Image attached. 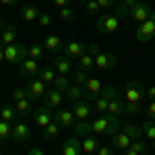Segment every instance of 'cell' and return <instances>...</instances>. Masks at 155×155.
Here are the masks:
<instances>
[{
  "mask_svg": "<svg viewBox=\"0 0 155 155\" xmlns=\"http://www.w3.org/2000/svg\"><path fill=\"white\" fill-rule=\"evenodd\" d=\"M107 104H110V99H106L104 95H97V99L93 101V112L99 114V116L107 114Z\"/></svg>",
  "mask_w": 155,
  "mask_h": 155,
  "instance_id": "31",
  "label": "cell"
},
{
  "mask_svg": "<svg viewBox=\"0 0 155 155\" xmlns=\"http://www.w3.org/2000/svg\"><path fill=\"white\" fill-rule=\"evenodd\" d=\"M151 143H153V147H155V141H151Z\"/></svg>",
  "mask_w": 155,
  "mask_h": 155,
  "instance_id": "60",
  "label": "cell"
},
{
  "mask_svg": "<svg viewBox=\"0 0 155 155\" xmlns=\"http://www.w3.org/2000/svg\"><path fill=\"white\" fill-rule=\"evenodd\" d=\"M0 62H4V48L0 46Z\"/></svg>",
  "mask_w": 155,
  "mask_h": 155,
  "instance_id": "56",
  "label": "cell"
},
{
  "mask_svg": "<svg viewBox=\"0 0 155 155\" xmlns=\"http://www.w3.org/2000/svg\"><path fill=\"white\" fill-rule=\"evenodd\" d=\"M27 155H46V153H44L41 149H37V147H31V149L27 151Z\"/></svg>",
  "mask_w": 155,
  "mask_h": 155,
  "instance_id": "51",
  "label": "cell"
},
{
  "mask_svg": "<svg viewBox=\"0 0 155 155\" xmlns=\"http://www.w3.org/2000/svg\"><path fill=\"white\" fill-rule=\"evenodd\" d=\"M120 29V19L114 12H106L97 17V31L99 33H116Z\"/></svg>",
  "mask_w": 155,
  "mask_h": 155,
  "instance_id": "4",
  "label": "cell"
},
{
  "mask_svg": "<svg viewBox=\"0 0 155 155\" xmlns=\"http://www.w3.org/2000/svg\"><path fill=\"white\" fill-rule=\"evenodd\" d=\"M29 137H31V130H29V126H27L25 122H19V124L12 126V139H15L17 143H23Z\"/></svg>",
  "mask_w": 155,
  "mask_h": 155,
  "instance_id": "21",
  "label": "cell"
},
{
  "mask_svg": "<svg viewBox=\"0 0 155 155\" xmlns=\"http://www.w3.org/2000/svg\"><path fill=\"white\" fill-rule=\"evenodd\" d=\"M141 155H147V153H141Z\"/></svg>",
  "mask_w": 155,
  "mask_h": 155,
  "instance_id": "61",
  "label": "cell"
},
{
  "mask_svg": "<svg viewBox=\"0 0 155 155\" xmlns=\"http://www.w3.org/2000/svg\"><path fill=\"white\" fill-rule=\"evenodd\" d=\"M54 122L58 124L60 128H71L74 124V114L72 110H56L54 112Z\"/></svg>",
  "mask_w": 155,
  "mask_h": 155,
  "instance_id": "12",
  "label": "cell"
},
{
  "mask_svg": "<svg viewBox=\"0 0 155 155\" xmlns=\"http://www.w3.org/2000/svg\"><path fill=\"white\" fill-rule=\"evenodd\" d=\"M93 112L91 104L87 99H81L77 104H72V114H74V120H89V114Z\"/></svg>",
  "mask_w": 155,
  "mask_h": 155,
  "instance_id": "13",
  "label": "cell"
},
{
  "mask_svg": "<svg viewBox=\"0 0 155 155\" xmlns=\"http://www.w3.org/2000/svg\"><path fill=\"white\" fill-rule=\"evenodd\" d=\"M83 153V145L77 137H71L66 139L64 145H62V155H81Z\"/></svg>",
  "mask_w": 155,
  "mask_h": 155,
  "instance_id": "18",
  "label": "cell"
},
{
  "mask_svg": "<svg viewBox=\"0 0 155 155\" xmlns=\"http://www.w3.org/2000/svg\"><path fill=\"white\" fill-rule=\"evenodd\" d=\"M95 66L99 71H110L116 66V56L114 54H107V52H99L95 56Z\"/></svg>",
  "mask_w": 155,
  "mask_h": 155,
  "instance_id": "15",
  "label": "cell"
},
{
  "mask_svg": "<svg viewBox=\"0 0 155 155\" xmlns=\"http://www.w3.org/2000/svg\"><path fill=\"white\" fill-rule=\"evenodd\" d=\"M58 132H60V126L56 124V122H52V124H48V126L44 128V137L50 141V139H56V137H58Z\"/></svg>",
  "mask_w": 155,
  "mask_h": 155,
  "instance_id": "37",
  "label": "cell"
},
{
  "mask_svg": "<svg viewBox=\"0 0 155 155\" xmlns=\"http://www.w3.org/2000/svg\"><path fill=\"white\" fill-rule=\"evenodd\" d=\"M147 116H149V120H155V101L149 104V107H147Z\"/></svg>",
  "mask_w": 155,
  "mask_h": 155,
  "instance_id": "49",
  "label": "cell"
},
{
  "mask_svg": "<svg viewBox=\"0 0 155 155\" xmlns=\"http://www.w3.org/2000/svg\"><path fill=\"white\" fill-rule=\"evenodd\" d=\"M120 130L126 132L132 141H139V139L143 137V128H141V126H134V124H130V122H122V124H120Z\"/></svg>",
  "mask_w": 155,
  "mask_h": 155,
  "instance_id": "22",
  "label": "cell"
},
{
  "mask_svg": "<svg viewBox=\"0 0 155 155\" xmlns=\"http://www.w3.org/2000/svg\"><path fill=\"white\" fill-rule=\"evenodd\" d=\"M91 130L95 134H116L120 132V120L118 116L114 114H104V116H97L93 122H91Z\"/></svg>",
  "mask_w": 155,
  "mask_h": 155,
  "instance_id": "1",
  "label": "cell"
},
{
  "mask_svg": "<svg viewBox=\"0 0 155 155\" xmlns=\"http://www.w3.org/2000/svg\"><path fill=\"white\" fill-rule=\"evenodd\" d=\"M149 15H151V6L147 4V2H137L134 6L130 8V15H128V19H132L134 23H145L147 19H149Z\"/></svg>",
  "mask_w": 155,
  "mask_h": 155,
  "instance_id": "8",
  "label": "cell"
},
{
  "mask_svg": "<svg viewBox=\"0 0 155 155\" xmlns=\"http://www.w3.org/2000/svg\"><path fill=\"white\" fill-rule=\"evenodd\" d=\"M39 79L44 81V83H54V79H56V68L52 66V64H46V66H41L39 68Z\"/></svg>",
  "mask_w": 155,
  "mask_h": 155,
  "instance_id": "28",
  "label": "cell"
},
{
  "mask_svg": "<svg viewBox=\"0 0 155 155\" xmlns=\"http://www.w3.org/2000/svg\"><path fill=\"white\" fill-rule=\"evenodd\" d=\"M87 79H89L87 71H77V72H72V83H74V85H81V87H83V85L87 83Z\"/></svg>",
  "mask_w": 155,
  "mask_h": 155,
  "instance_id": "39",
  "label": "cell"
},
{
  "mask_svg": "<svg viewBox=\"0 0 155 155\" xmlns=\"http://www.w3.org/2000/svg\"><path fill=\"white\" fill-rule=\"evenodd\" d=\"M72 128H74V134L77 137H89L91 134V122H87V120H77L74 124H72Z\"/></svg>",
  "mask_w": 155,
  "mask_h": 155,
  "instance_id": "25",
  "label": "cell"
},
{
  "mask_svg": "<svg viewBox=\"0 0 155 155\" xmlns=\"http://www.w3.org/2000/svg\"><path fill=\"white\" fill-rule=\"evenodd\" d=\"M27 99H31V101H37L39 97L46 95V83L41 81V79H29V83H27Z\"/></svg>",
  "mask_w": 155,
  "mask_h": 155,
  "instance_id": "7",
  "label": "cell"
},
{
  "mask_svg": "<svg viewBox=\"0 0 155 155\" xmlns=\"http://www.w3.org/2000/svg\"><path fill=\"white\" fill-rule=\"evenodd\" d=\"M99 95H104L106 99H110V101H112L114 97L118 95V91H116L114 87H106V89H101V91H99Z\"/></svg>",
  "mask_w": 155,
  "mask_h": 155,
  "instance_id": "44",
  "label": "cell"
},
{
  "mask_svg": "<svg viewBox=\"0 0 155 155\" xmlns=\"http://www.w3.org/2000/svg\"><path fill=\"white\" fill-rule=\"evenodd\" d=\"M97 4H99V8L101 11H106V8H110L112 4H114V0H95Z\"/></svg>",
  "mask_w": 155,
  "mask_h": 155,
  "instance_id": "48",
  "label": "cell"
},
{
  "mask_svg": "<svg viewBox=\"0 0 155 155\" xmlns=\"http://www.w3.org/2000/svg\"><path fill=\"white\" fill-rule=\"evenodd\" d=\"M147 97H149L151 101H155V87H149V89H147Z\"/></svg>",
  "mask_w": 155,
  "mask_h": 155,
  "instance_id": "53",
  "label": "cell"
},
{
  "mask_svg": "<svg viewBox=\"0 0 155 155\" xmlns=\"http://www.w3.org/2000/svg\"><path fill=\"white\" fill-rule=\"evenodd\" d=\"M52 2H54L58 8H64V6H68V2H71V0H52Z\"/></svg>",
  "mask_w": 155,
  "mask_h": 155,
  "instance_id": "50",
  "label": "cell"
},
{
  "mask_svg": "<svg viewBox=\"0 0 155 155\" xmlns=\"http://www.w3.org/2000/svg\"><path fill=\"white\" fill-rule=\"evenodd\" d=\"M85 11L89 12V15H91V17H97V15H99V12H101V8H99V4H97L95 0H89V2H87V4H85Z\"/></svg>",
  "mask_w": 155,
  "mask_h": 155,
  "instance_id": "41",
  "label": "cell"
},
{
  "mask_svg": "<svg viewBox=\"0 0 155 155\" xmlns=\"http://www.w3.org/2000/svg\"><path fill=\"white\" fill-rule=\"evenodd\" d=\"M19 74H21L23 79H35L37 74H39V66H37V60H33V58L23 60V62L19 64Z\"/></svg>",
  "mask_w": 155,
  "mask_h": 155,
  "instance_id": "10",
  "label": "cell"
},
{
  "mask_svg": "<svg viewBox=\"0 0 155 155\" xmlns=\"http://www.w3.org/2000/svg\"><path fill=\"white\" fill-rule=\"evenodd\" d=\"M39 25H41V27H50V25H52V15L41 12V15H39Z\"/></svg>",
  "mask_w": 155,
  "mask_h": 155,
  "instance_id": "46",
  "label": "cell"
},
{
  "mask_svg": "<svg viewBox=\"0 0 155 155\" xmlns=\"http://www.w3.org/2000/svg\"><path fill=\"white\" fill-rule=\"evenodd\" d=\"M60 155H62V153H60Z\"/></svg>",
  "mask_w": 155,
  "mask_h": 155,
  "instance_id": "62",
  "label": "cell"
},
{
  "mask_svg": "<svg viewBox=\"0 0 155 155\" xmlns=\"http://www.w3.org/2000/svg\"><path fill=\"white\" fill-rule=\"evenodd\" d=\"M44 52H46L44 46H39V44H31V46H29V58L39 60L41 56H44Z\"/></svg>",
  "mask_w": 155,
  "mask_h": 155,
  "instance_id": "36",
  "label": "cell"
},
{
  "mask_svg": "<svg viewBox=\"0 0 155 155\" xmlns=\"http://www.w3.org/2000/svg\"><path fill=\"white\" fill-rule=\"evenodd\" d=\"M85 155H95V153H85Z\"/></svg>",
  "mask_w": 155,
  "mask_h": 155,
  "instance_id": "59",
  "label": "cell"
},
{
  "mask_svg": "<svg viewBox=\"0 0 155 155\" xmlns=\"http://www.w3.org/2000/svg\"><path fill=\"white\" fill-rule=\"evenodd\" d=\"M104 87H101V79L99 77H89L87 79V83L83 85V91H85V99L89 101V104H93L99 95V91H101Z\"/></svg>",
  "mask_w": 155,
  "mask_h": 155,
  "instance_id": "6",
  "label": "cell"
},
{
  "mask_svg": "<svg viewBox=\"0 0 155 155\" xmlns=\"http://www.w3.org/2000/svg\"><path fill=\"white\" fill-rule=\"evenodd\" d=\"M87 48L89 46L85 41H68V44H64V54L68 58H79V56H83L87 52Z\"/></svg>",
  "mask_w": 155,
  "mask_h": 155,
  "instance_id": "14",
  "label": "cell"
},
{
  "mask_svg": "<svg viewBox=\"0 0 155 155\" xmlns=\"http://www.w3.org/2000/svg\"><path fill=\"white\" fill-rule=\"evenodd\" d=\"M41 99H44V106H46V107H50V110H56V107L62 104V99H64V93L52 87V89H48V91H46V95L41 97Z\"/></svg>",
  "mask_w": 155,
  "mask_h": 155,
  "instance_id": "11",
  "label": "cell"
},
{
  "mask_svg": "<svg viewBox=\"0 0 155 155\" xmlns=\"http://www.w3.org/2000/svg\"><path fill=\"white\" fill-rule=\"evenodd\" d=\"M124 101H132V104H141V99L147 95V89L141 81H128V83L122 87V93Z\"/></svg>",
  "mask_w": 155,
  "mask_h": 155,
  "instance_id": "3",
  "label": "cell"
},
{
  "mask_svg": "<svg viewBox=\"0 0 155 155\" xmlns=\"http://www.w3.org/2000/svg\"><path fill=\"white\" fill-rule=\"evenodd\" d=\"M54 89H58V91H62V93H66V89H68V87H71V79H68V77H66V74H58V77H56V79H54Z\"/></svg>",
  "mask_w": 155,
  "mask_h": 155,
  "instance_id": "32",
  "label": "cell"
},
{
  "mask_svg": "<svg viewBox=\"0 0 155 155\" xmlns=\"http://www.w3.org/2000/svg\"><path fill=\"white\" fill-rule=\"evenodd\" d=\"M17 35H19V29H17L15 25H6V27L0 31V46H2V48H6V46L15 44Z\"/></svg>",
  "mask_w": 155,
  "mask_h": 155,
  "instance_id": "17",
  "label": "cell"
},
{
  "mask_svg": "<svg viewBox=\"0 0 155 155\" xmlns=\"http://www.w3.org/2000/svg\"><path fill=\"white\" fill-rule=\"evenodd\" d=\"M132 139L126 134V132H116V134H112V147L114 149H118V151H126L128 147H130Z\"/></svg>",
  "mask_w": 155,
  "mask_h": 155,
  "instance_id": "19",
  "label": "cell"
},
{
  "mask_svg": "<svg viewBox=\"0 0 155 155\" xmlns=\"http://www.w3.org/2000/svg\"><path fill=\"white\" fill-rule=\"evenodd\" d=\"M107 114H114V116L124 114V101H122V97H120V95H116L110 104H107Z\"/></svg>",
  "mask_w": 155,
  "mask_h": 155,
  "instance_id": "29",
  "label": "cell"
},
{
  "mask_svg": "<svg viewBox=\"0 0 155 155\" xmlns=\"http://www.w3.org/2000/svg\"><path fill=\"white\" fill-rule=\"evenodd\" d=\"M81 2H83V4H87V2H89V0H81Z\"/></svg>",
  "mask_w": 155,
  "mask_h": 155,
  "instance_id": "58",
  "label": "cell"
},
{
  "mask_svg": "<svg viewBox=\"0 0 155 155\" xmlns=\"http://www.w3.org/2000/svg\"><path fill=\"white\" fill-rule=\"evenodd\" d=\"M79 71H91L95 66V56H91L89 52H85L83 56H79Z\"/></svg>",
  "mask_w": 155,
  "mask_h": 155,
  "instance_id": "30",
  "label": "cell"
},
{
  "mask_svg": "<svg viewBox=\"0 0 155 155\" xmlns=\"http://www.w3.org/2000/svg\"><path fill=\"white\" fill-rule=\"evenodd\" d=\"M15 107H17V114L25 118V116H29V114H33V106H31V99H21V101H15Z\"/></svg>",
  "mask_w": 155,
  "mask_h": 155,
  "instance_id": "26",
  "label": "cell"
},
{
  "mask_svg": "<svg viewBox=\"0 0 155 155\" xmlns=\"http://www.w3.org/2000/svg\"><path fill=\"white\" fill-rule=\"evenodd\" d=\"M17 116H19V114H17V107L15 106H8V104H6V106H2V110H0V120H4V122H11V120H15Z\"/></svg>",
  "mask_w": 155,
  "mask_h": 155,
  "instance_id": "33",
  "label": "cell"
},
{
  "mask_svg": "<svg viewBox=\"0 0 155 155\" xmlns=\"http://www.w3.org/2000/svg\"><path fill=\"white\" fill-rule=\"evenodd\" d=\"M29 58V46H23V44H11L4 48V60L8 64H15L19 66L23 60Z\"/></svg>",
  "mask_w": 155,
  "mask_h": 155,
  "instance_id": "2",
  "label": "cell"
},
{
  "mask_svg": "<svg viewBox=\"0 0 155 155\" xmlns=\"http://www.w3.org/2000/svg\"><path fill=\"white\" fill-rule=\"evenodd\" d=\"M83 153H97V149H99V139H97V137H91V134H89V137H85V141L83 143Z\"/></svg>",
  "mask_w": 155,
  "mask_h": 155,
  "instance_id": "27",
  "label": "cell"
},
{
  "mask_svg": "<svg viewBox=\"0 0 155 155\" xmlns=\"http://www.w3.org/2000/svg\"><path fill=\"white\" fill-rule=\"evenodd\" d=\"M114 15L118 17L120 21H122V19H128V15H130V8H128L126 4L118 2V4H116V11H114Z\"/></svg>",
  "mask_w": 155,
  "mask_h": 155,
  "instance_id": "38",
  "label": "cell"
},
{
  "mask_svg": "<svg viewBox=\"0 0 155 155\" xmlns=\"http://www.w3.org/2000/svg\"><path fill=\"white\" fill-rule=\"evenodd\" d=\"M124 114H130V116H137V114H141V104L124 101Z\"/></svg>",
  "mask_w": 155,
  "mask_h": 155,
  "instance_id": "40",
  "label": "cell"
},
{
  "mask_svg": "<svg viewBox=\"0 0 155 155\" xmlns=\"http://www.w3.org/2000/svg\"><path fill=\"white\" fill-rule=\"evenodd\" d=\"M130 149H132V151H137V153L141 155V153H145V149H147V145H145L143 141L139 139V141H132V143H130Z\"/></svg>",
  "mask_w": 155,
  "mask_h": 155,
  "instance_id": "45",
  "label": "cell"
},
{
  "mask_svg": "<svg viewBox=\"0 0 155 155\" xmlns=\"http://www.w3.org/2000/svg\"><path fill=\"white\" fill-rule=\"evenodd\" d=\"M33 120H35V124L39 128H46L48 124L54 122V112L50 107L41 106V107H37V110H33Z\"/></svg>",
  "mask_w": 155,
  "mask_h": 155,
  "instance_id": "9",
  "label": "cell"
},
{
  "mask_svg": "<svg viewBox=\"0 0 155 155\" xmlns=\"http://www.w3.org/2000/svg\"><path fill=\"white\" fill-rule=\"evenodd\" d=\"M120 2H122V4H126L128 8H132V6H134V4H137L139 0H120Z\"/></svg>",
  "mask_w": 155,
  "mask_h": 155,
  "instance_id": "54",
  "label": "cell"
},
{
  "mask_svg": "<svg viewBox=\"0 0 155 155\" xmlns=\"http://www.w3.org/2000/svg\"><path fill=\"white\" fill-rule=\"evenodd\" d=\"M11 137H12V126H11V122L0 120V143H6Z\"/></svg>",
  "mask_w": 155,
  "mask_h": 155,
  "instance_id": "34",
  "label": "cell"
},
{
  "mask_svg": "<svg viewBox=\"0 0 155 155\" xmlns=\"http://www.w3.org/2000/svg\"><path fill=\"white\" fill-rule=\"evenodd\" d=\"M2 29H4V23H2V19H0V31H2Z\"/></svg>",
  "mask_w": 155,
  "mask_h": 155,
  "instance_id": "57",
  "label": "cell"
},
{
  "mask_svg": "<svg viewBox=\"0 0 155 155\" xmlns=\"http://www.w3.org/2000/svg\"><path fill=\"white\" fill-rule=\"evenodd\" d=\"M39 8L37 6H33V4H25L23 8H21V19L23 21H27V23H31V21H35V19H39Z\"/></svg>",
  "mask_w": 155,
  "mask_h": 155,
  "instance_id": "24",
  "label": "cell"
},
{
  "mask_svg": "<svg viewBox=\"0 0 155 155\" xmlns=\"http://www.w3.org/2000/svg\"><path fill=\"white\" fill-rule=\"evenodd\" d=\"M21 0H0V4H4V6H15V4H19Z\"/></svg>",
  "mask_w": 155,
  "mask_h": 155,
  "instance_id": "52",
  "label": "cell"
},
{
  "mask_svg": "<svg viewBox=\"0 0 155 155\" xmlns=\"http://www.w3.org/2000/svg\"><path fill=\"white\" fill-rule=\"evenodd\" d=\"M11 97H12V101H21V99H25V97H27V89H21V87H17V89H12Z\"/></svg>",
  "mask_w": 155,
  "mask_h": 155,
  "instance_id": "43",
  "label": "cell"
},
{
  "mask_svg": "<svg viewBox=\"0 0 155 155\" xmlns=\"http://www.w3.org/2000/svg\"><path fill=\"white\" fill-rule=\"evenodd\" d=\"M44 48L50 50V52H54V54H58L64 50V44H62V39L58 35H48L46 37V41H44Z\"/></svg>",
  "mask_w": 155,
  "mask_h": 155,
  "instance_id": "23",
  "label": "cell"
},
{
  "mask_svg": "<svg viewBox=\"0 0 155 155\" xmlns=\"http://www.w3.org/2000/svg\"><path fill=\"white\" fill-rule=\"evenodd\" d=\"M52 66L56 68L58 74H66V77H68V74L72 72V62H71V58H68L66 54H64V56H56L54 62H52Z\"/></svg>",
  "mask_w": 155,
  "mask_h": 155,
  "instance_id": "16",
  "label": "cell"
},
{
  "mask_svg": "<svg viewBox=\"0 0 155 155\" xmlns=\"http://www.w3.org/2000/svg\"><path fill=\"white\" fill-rule=\"evenodd\" d=\"M64 99L68 101V104H77V101H81V99H85V91L81 85H74L72 83L68 89H66V93H64Z\"/></svg>",
  "mask_w": 155,
  "mask_h": 155,
  "instance_id": "20",
  "label": "cell"
},
{
  "mask_svg": "<svg viewBox=\"0 0 155 155\" xmlns=\"http://www.w3.org/2000/svg\"><path fill=\"white\" fill-rule=\"evenodd\" d=\"M153 37H155V11H151L149 19H147L145 23H141V25H139V29H137V41H141V44H149Z\"/></svg>",
  "mask_w": 155,
  "mask_h": 155,
  "instance_id": "5",
  "label": "cell"
},
{
  "mask_svg": "<svg viewBox=\"0 0 155 155\" xmlns=\"http://www.w3.org/2000/svg\"><path fill=\"white\" fill-rule=\"evenodd\" d=\"M58 17L62 19V21H66V23H71L72 19H74V12L68 8V6H64V8H60V12H58Z\"/></svg>",
  "mask_w": 155,
  "mask_h": 155,
  "instance_id": "42",
  "label": "cell"
},
{
  "mask_svg": "<svg viewBox=\"0 0 155 155\" xmlns=\"http://www.w3.org/2000/svg\"><path fill=\"white\" fill-rule=\"evenodd\" d=\"M124 155H139V153H137V151H132L130 147H128V149H126V151H124Z\"/></svg>",
  "mask_w": 155,
  "mask_h": 155,
  "instance_id": "55",
  "label": "cell"
},
{
  "mask_svg": "<svg viewBox=\"0 0 155 155\" xmlns=\"http://www.w3.org/2000/svg\"><path fill=\"white\" fill-rule=\"evenodd\" d=\"M143 134L149 139V141H155V120H147V122H143Z\"/></svg>",
  "mask_w": 155,
  "mask_h": 155,
  "instance_id": "35",
  "label": "cell"
},
{
  "mask_svg": "<svg viewBox=\"0 0 155 155\" xmlns=\"http://www.w3.org/2000/svg\"><path fill=\"white\" fill-rule=\"evenodd\" d=\"M95 155H114V151H112L107 145H99V149H97Z\"/></svg>",
  "mask_w": 155,
  "mask_h": 155,
  "instance_id": "47",
  "label": "cell"
}]
</instances>
